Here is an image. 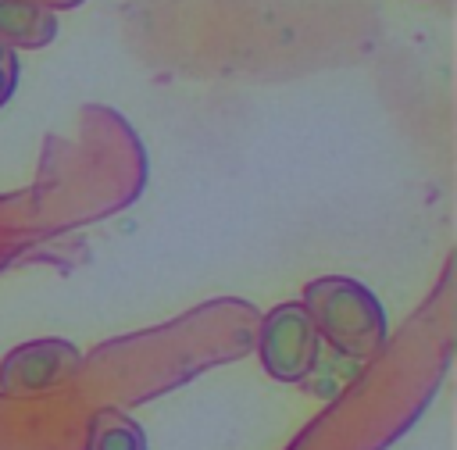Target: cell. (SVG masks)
I'll return each instance as SVG.
<instances>
[{
    "mask_svg": "<svg viewBox=\"0 0 457 450\" xmlns=\"http://www.w3.org/2000/svg\"><path fill=\"white\" fill-rule=\"evenodd\" d=\"M82 368V354L75 343L46 336V339H29L14 346L0 361V393L7 396H39L68 382Z\"/></svg>",
    "mask_w": 457,
    "mask_h": 450,
    "instance_id": "cell-3",
    "label": "cell"
},
{
    "mask_svg": "<svg viewBox=\"0 0 457 450\" xmlns=\"http://www.w3.org/2000/svg\"><path fill=\"white\" fill-rule=\"evenodd\" d=\"M57 39V14L32 0H0V43L11 50H39Z\"/></svg>",
    "mask_w": 457,
    "mask_h": 450,
    "instance_id": "cell-4",
    "label": "cell"
},
{
    "mask_svg": "<svg viewBox=\"0 0 457 450\" xmlns=\"http://www.w3.org/2000/svg\"><path fill=\"white\" fill-rule=\"evenodd\" d=\"M303 311L318 332L336 354L368 361L386 346L389 321L382 311V300L350 275H321L303 286Z\"/></svg>",
    "mask_w": 457,
    "mask_h": 450,
    "instance_id": "cell-1",
    "label": "cell"
},
{
    "mask_svg": "<svg viewBox=\"0 0 457 450\" xmlns=\"http://www.w3.org/2000/svg\"><path fill=\"white\" fill-rule=\"evenodd\" d=\"M18 79H21V61H18V50H11L7 43H0V107H4V104L14 96Z\"/></svg>",
    "mask_w": 457,
    "mask_h": 450,
    "instance_id": "cell-6",
    "label": "cell"
},
{
    "mask_svg": "<svg viewBox=\"0 0 457 450\" xmlns=\"http://www.w3.org/2000/svg\"><path fill=\"white\" fill-rule=\"evenodd\" d=\"M89 450H146V432L125 411L100 407L89 418Z\"/></svg>",
    "mask_w": 457,
    "mask_h": 450,
    "instance_id": "cell-5",
    "label": "cell"
},
{
    "mask_svg": "<svg viewBox=\"0 0 457 450\" xmlns=\"http://www.w3.org/2000/svg\"><path fill=\"white\" fill-rule=\"evenodd\" d=\"M32 4H39V7H46V11H71V7H79V4H86V0H32Z\"/></svg>",
    "mask_w": 457,
    "mask_h": 450,
    "instance_id": "cell-7",
    "label": "cell"
},
{
    "mask_svg": "<svg viewBox=\"0 0 457 450\" xmlns=\"http://www.w3.org/2000/svg\"><path fill=\"white\" fill-rule=\"evenodd\" d=\"M257 354L275 382H303L318 368L321 339L300 300L275 304L257 329Z\"/></svg>",
    "mask_w": 457,
    "mask_h": 450,
    "instance_id": "cell-2",
    "label": "cell"
}]
</instances>
